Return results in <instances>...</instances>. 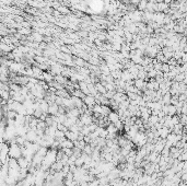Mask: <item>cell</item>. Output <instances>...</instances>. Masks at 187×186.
I'll list each match as a JSON object with an SVG mask.
<instances>
[{
	"label": "cell",
	"mask_w": 187,
	"mask_h": 186,
	"mask_svg": "<svg viewBox=\"0 0 187 186\" xmlns=\"http://www.w3.org/2000/svg\"><path fill=\"white\" fill-rule=\"evenodd\" d=\"M9 156L11 158H13V159H17V160H19L22 156V150L20 149V147H19V144H11V147H10V150H9Z\"/></svg>",
	"instance_id": "6da1fadb"
},
{
	"label": "cell",
	"mask_w": 187,
	"mask_h": 186,
	"mask_svg": "<svg viewBox=\"0 0 187 186\" xmlns=\"http://www.w3.org/2000/svg\"><path fill=\"white\" fill-rule=\"evenodd\" d=\"M108 117H110V121H111L113 124H115V123H117L119 121V116H118L116 113H110L108 114Z\"/></svg>",
	"instance_id": "7a4b0ae2"
},
{
	"label": "cell",
	"mask_w": 187,
	"mask_h": 186,
	"mask_svg": "<svg viewBox=\"0 0 187 186\" xmlns=\"http://www.w3.org/2000/svg\"><path fill=\"white\" fill-rule=\"evenodd\" d=\"M139 10H145L147 9V6H148V1L147 0H141L139 2Z\"/></svg>",
	"instance_id": "3957f363"
},
{
	"label": "cell",
	"mask_w": 187,
	"mask_h": 186,
	"mask_svg": "<svg viewBox=\"0 0 187 186\" xmlns=\"http://www.w3.org/2000/svg\"><path fill=\"white\" fill-rule=\"evenodd\" d=\"M20 33L21 34H28V33H30V30L28 29H22L20 31Z\"/></svg>",
	"instance_id": "277c9868"
}]
</instances>
